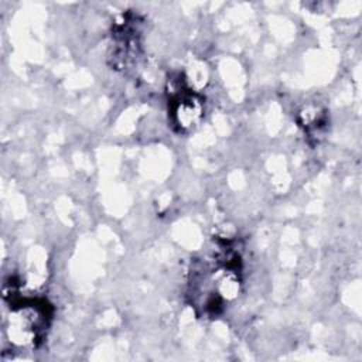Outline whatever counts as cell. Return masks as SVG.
<instances>
[{"label":"cell","instance_id":"1","mask_svg":"<svg viewBox=\"0 0 362 362\" xmlns=\"http://www.w3.org/2000/svg\"><path fill=\"white\" fill-rule=\"evenodd\" d=\"M240 287V256L229 243L215 245L191 267V303L202 315L215 317L232 301Z\"/></svg>","mask_w":362,"mask_h":362},{"label":"cell","instance_id":"2","mask_svg":"<svg viewBox=\"0 0 362 362\" xmlns=\"http://www.w3.org/2000/svg\"><path fill=\"white\" fill-rule=\"evenodd\" d=\"M51 305L44 298H23L13 303L8 317V335L17 345H35L41 341L51 320Z\"/></svg>","mask_w":362,"mask_h":362},{"label":"cell","instance_id":"3","mask_svg":"<svg viewBox=\"0 0 362 362\" xmlns=\"http://www.w3.org/2000/svg\"><path fill=\"white\" fill-rule=\"evenodd\" d=\"M167 93L168 116L173 127L180 133L192 132L204 116V99L181 75L170 79Z\"/></svg>","mask_w":362,"mask_h":362},{"label":"cell","instance_id":"4","mask_svg":"<svg viewBox=\"0 0 362 362\" xmlns=\"http://www.w3.org/2000/svg\"><path fill=\"white\" fill-rule=\"evenodd\" d=\"M140 20L134 14H123L112 30V52L115 66L127 68L139 57L140 49Z\"/></svg>","mask_w":362,"mask_h":362},{"label":"cell","instance_id":"5","mask_svg":"<svg viewBox=\"0 0 362 362\" xmlns=\"http://www.w3.org/2000/svg\"><path fill=\"white\" fill-rule=\"evenodd\" d=\"M298 122H300V126L304 127V132L308 134V137H315V139L322 136L327 124L325 113L321 112L318 107H311L301 112Z\"/></svg>","mask_w":362,"mask_h":362}]
</instances>
